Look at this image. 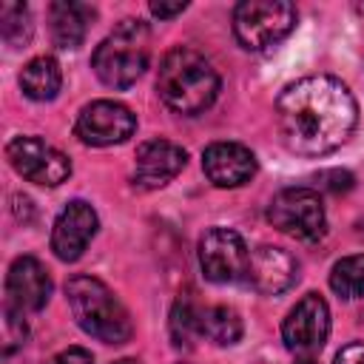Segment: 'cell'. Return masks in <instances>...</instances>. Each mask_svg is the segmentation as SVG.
<instances>
[{
	"mask_svg": "<svg viewBox=\"0 0 364 364\" xmlns=\"http://www.w3.org/2000/svg\"><path fill=\"white\" fill-rule=\"evenodd\" d=\"M185 148H179L171 139H148L136 148V165H134V185L154 191L168 185L182 168H185Z\"/></svg>",
	"mask_w": 364,
	"mask_h": 364,
	"instance_id": "obj_12",
	"label": "cell"
},
{
	"mask_svg": "<svg viewBox=\"0 0 364 364\" xmlns=\"http://www.w3.org/2000/svg\"><path fill=\"white\" fill-rule=\"evenodd\" d=\"M51 17V37L60 48H77L85 34H88V23L94 20V9L85 3H71V0H57L48 9Z\"/></svg>",
	"mask_w": 364,
	"mask_h": 364,
	"instance_id": "obj_16",
	"label": "cell"
},
{
	"mask_svg": "<svg viewBox=\"0 0 364 364\" xmlns=\"http://www.w3.org/2000/svg\"><path fill=\"white\" fill-rule=\"evenodd\" d=\"M156 91L171 111L196 117L213 105L219 94V74L205 54L176 46L159 63Z\"/></svg>",
	"mask_w": 364,
	"mask_h": 364,
	"instance_id": "obj_2",
	"label": "cell"
},
{
	"mask_svg": "<svg viewBox=\"0 0 364 364\" xmlns=\"http://www.w3.org/2000/svg\"><path fill=\"white\" fill-rule=\"evenodd\" d=\"M46 364H94V358L85 347H68V350H60L57 355H51Z\"/></svg>",
	"mask_w": 364,
	"mask_h": 364,
	"instance_id": "obj_23",
	"label": "cell"
},
{
	"mask_svg": "<svg viewBox=\"0 0 364 364\" xmlns=\"http://www.w3.org/2000/svg\"><path fill=\"white\" fill-rule=\"evenodd\" d=\"M245 279L250 282V287L256 293L279 296L299 279V264L284 247L262 245V247H256L250 253V264H247V276Z\"/></svg>",
	"mask_w": 364,
	"mask_h": 364,
	"instance_id": "obj_14",
	"label": "cell"
},
{
	"mask_svg": "<svg viewBox=\"0 0 364 364\" xmlns=\"http://www.w3.org/2000/svg\"><path fill=\"white\" fill-rule=\"evenodd\" d=\"M97 225H100L97 210L88 202H82V199L68 202L51 228V250L57 253V259L77 262L82 256V250L88 247V242L94 239Z\"/></svg>",
	"mask_w": 364,
	"mask_h": 364,
	"instance_id": "obj_11",
	"label": "cell"
},
{
	"mask_svg": "<svg viewBox=\"0 0 364 364\" xmlns=\"http://www.w3.org/2000/svg\"><path fill=\"white\" fill-rule=\"evenodd\" d=\"M267 219L282 233L299 242H316L324 236L327 213L318 191L313 188H284L273 196L267 208Z\"/></svg>",
	"mask_w": 364,
	"mask_h": 364,
	"instance_id": "obj_6",
	"label": "cell"
},
{
	"mask_svg": "<svg viewBox=\"0 0 364 364\" xmlns=\"http://www.w3.org/2000/svg\"><path fill=\"white\" fill-rule=\"evenodd\" d=\"M358 122V105L350 88L327 74L290 82L276 102L282 142L299 156H324L341 148Z\"/></svg>",
	"mask_w": 364,
	"mask_h": 364,
	"instance_id": "obj_1",
	"label": "cell"
},
{
	"mask_svg": "<svg viewBox=\"0 0 364 364\" xmlns=\"http://www.w3.org/2000/svg\"><path fill=\"white\" fill-rule=\"evenodd\" d=\"M199 336H205L222 347L236 344L242 338V318L233 307H225V304L199 307Z\"/></svg>",
	"mask_w": 364,
	"mask_h": 364,
	"instance_id": "obj_18",
	"label": "cell"
},
{
	"mask_svg": "<svg viewBox=\"0 0 364 364\" xmlns=\"http://www.w3.org/2000/svg\"><path fill=\"white\" fill-rule=\"evenodd\" d=\"M31 14L23 3H3L0 6V34L9 46H26L31 40Z\"/></svg>",
	"mask_w": 364,
	"mask_h": 364,
	"instance_id": "obj_20",
	"label": "cell"
},
{
	"mask_svg": "<svg viewBox=\"0 0 364 364\" xmlns=\"http://www.w3.org/2000/svg\"><path fill=\"white\" fill-rule=\"evenodd\" d=\"M114 364H139L136 358H119V361H114Z\"/></svg>",
	"mask_w": 364,
	"mask_h": 364,
	"instance_id": "obj_27",
	"label": "cell"
},
{
	"mask_svg": "<svg viewBox=\"0 0 364 364\" xmlns=\"http://www.w3.org/2000/svg\"><path fill=\"white\" fill-rule=\"evenodd\" d=\"M316 179H318V188L333 191V193H341V191H350V188H353V173L338 171V168H333V171H321Z\"/></svg>",
	"mask_w": 364,
	"mask_h": 364,
	"instance_id": "obj_22",
	"label": "cell"
},
{
	"mask_svg": "<svg viewBox=\"0 0 364 364\" xmlns=\"http://www.w3.org/2000/svg\"><path fill=\"white\" fill-rule=\"evenodd\" d=\"M330 287L341 299H361L364 296V253L338 259L330 270Z\"/></svg>",
	"mask_w": 364,
	"mask_h": 364,
	"instance_id": "obj_19",
	"label": "cell"
},
{
	"mask_svg": "<svg viewBox=\"0 0 364 364\" xmlns=\"http://www.w3.org/2000/svg\"><path fill=\"white\" fill-rule=\"evenodd\" d=\"M330 333V307L318 293H307L296 301L282 324V338L287 350L313 353L327 341Z\"/></svg>",
	"mask_w": 364,
	"mask_h": 364,
	"instance_id": "obj_10",
	"label": "cell"
},
{
	"mask_svg": "<svg viewBox=\"0 0 364 364\" xmlns=\"http://www.w3.org/2000/svg\"><path fill=\"white\" fill-rule=\"evenodd\" d=\"M199 264H202L205 279L216 284H233L247 276L250 250L236 230L210 228L199 239Z\"/></svg>",
	"mask_w": 364,
	"mask_h": 364,
	"instance_id": "obj_8",
	"label": "cell"
},
{
	"mask_svg": "<svg viewBox=\"0 0 364 364\" xmlns=\"http://www.w3.org/2000/svg\"><path fill=\"white\" fill-rule=\"evenodd\" d=\"M136 131V117L131 114V108H125L122 102L114 100H94L88 102L74 125V134L85 142V145H119L125 142L131 134Z\"/></svg>",
	"mask_w": 364,
	"mask_h": 364,
	"instance_id": "obj_9",
	"label": "cell"
},
{
	"mask_svg": "<svg viewBox=\"0 0 364 364\" xmlns=\"http://www.w3.org/2000/svg\"><path fill=\"white\" fill-rule=\"evenodd\" d=\"M296 364H316L310 355H304V358H296Z\"/></svg>",
	"mask_w": 364,
	"mask_h": 364,
	"instance_id": "obj_26",
	"label": "cell"
},
{
	"mask_svg": "<svg viewBox=\"0 0 364 364\" xmlns=\"http://www.w3.org/2000/svg\"><path fill=\"white\" fill-rule=\"evenodd\" d=\"M65 299L74 321L94 338L105 344H125L134 336L131 316L114 290L94 276H71L65 284Z\"/></svg>",
	"mask_w": 364,
	"mask_h": 364,
	"instance_id": "obj_3",
	"label": "cell"
},
{
	"mask_svg": "<svg viewBox=\"0 0 364 364\" xmlns=\"http://www.w3.org/2000/svg\"><path fill=\"white\" fill-rule=\"evenodd\" d=\"M202 171L216 188H239L256 173V156L239 142H213L202 154Z\"/></svg>",
	"mask_w": 364,
	"mask_h": 364,
	"instance_id": "obj_15",
	"label": "cell"
},
{
	"mask_svg": "<svg viewBox=\"0 0 364 364\" xmlns=\"http://www.w3.org/2000/svg\"><path fill=\"white\" fill-rule=\"evenodd\" d=\"M6 296H9V307H14L17 313L43 310L51 296V279L46 267L34 256L14 259L6 273Z\"/></svg>",
	"mask_w": 364,
	"mask_h": 364,
	"instance_id": "obj_13",
	"label": "cell"
},
{
	"mask_svg": "<svg viewBox=\"0 0 364 364\" xmlns=\"http://www.w3.org/2000/svg\"><path fill=\"white\" fill-rule=\"evenodd\" d=\"M60 85H63V74L54 57H34L20 71V88L28 100H37V102L54 100Z\"/></svg>",
	"mask_w": 364,
	"mask_h": 364,
	"instance_id": "obj_17",
	"label": "cell"
},
{
	"mask_svg": "<svg viewBox=\"0 0 364 364\" xmlns=\"http://www.w3.org/2000/svg\"><path fill=\"white\" fill-rule=\"evenodd\" d=\"M188 9V3H151V14L159 17V20H168V17H176Z\"/></svg>",
	"mask_w": 364,
	"mask_h": 364,
	"instance_id": "obj_25",
	"label": "cell"
},
{
	"mask_svg": "<svg viewBox=\"0 0 364 364\" xmlns=\"http://www.w3.org/2000/svg\"><path fill=\"white\" fill-rule=\"evenodd\" d=\"M151 31L142 20H122L91 54V68L94 74L108 85V88H131L139 74L148 68L151 57Z\"/></svg>",
	"mask_w": 364,
	"mask_h": 364,
	"instance_id": "obj_4",
	"label": "cell"
},
{
	"mask_svg": "<svg viewBox=\"0 0 364 364\" xmlns=\"http://www.w3.org/2000/svg\"><path fill=\"white\" fill-rule=\"evenodd\" d=\"M171 333L176 344H191L193 336H199V307H193L191 299H179L171 310Z\"/></svg>",
	"mask_w": 364,
	"mask_h": 364,
	"instance_id": "obj_21",
	"label": "cell"
},
{
	"mask_svg": "<svg viewBox=\"0 0 364 364\" xmlns=\"http://www.w3.org/2000/svg\"><path fill=\"white\" fill-rule=\"evenodd\" d=\"M6 156H9L11 168L34 185L57 188L60 182H65L71 176L68 156L63 151H57L54 145L43 142L40 136H14L6 145Z\"/></svg>",
	"mask_w": 364,
	"mask_h": 364,
	"instance_id": "obj_7",
	"label": "cell"
},
{
	"mask_svg": "<svg viewBox=\"0 0 364 364\" xmlns=\"http://www.w3.org/2000/svg\"><path fill=\"white\" fill-rule=\"evenodd\" d=\"M336 364H364V341L344 344L336 355Z\"/></svg>",
	"mask_w": 364,
	"mask_h": 364,
	"instance_id": "obj_24",
	"label": "cell"
},
{
	"mask_svg": "<svg viewBox=\"0 0 364 364\" xmlns=\"http://www.w3.org/2000/svg\"><path fill=\"white\" fill-rule=\"evenodd\" d=\"M296 26V6L284 0H245L233 9V34L242 48L264 51Z\"/></svg>",
	"mask_w": 364,
	"mask_h": 364,
	"instance_id": "obj_5",
	"label": "cell"
}]
</instances>
